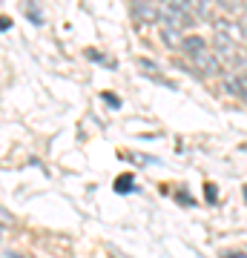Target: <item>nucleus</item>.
<instances>
[{"label": "nucleus", "mask_w": 247, "mask_h": 258, "mask_svg": "<svg viewBox=\"0 0 247 258\" xmlns=\"http://www.w3.org/2000/svg\"><path fill=\"white\" fill-rule=\"evenodd\" d=\"M213 29H216V37H224L230 43H241L244 40V26L236 23L233 18H213Z\"/></svg>", "instance_id": "nucleus-1"}, {"label": "nucleus", "mask_w": 247, "mask_h": 258, "mask_svg": "<svg viewBox=\"0 0 247 258\" xmlns=\"http://www.w3.org/2000/svg\"><path fill=\"white\" fill-rule=\"evenodd\" d=\"M161 20H164V26H173V29H178V32H184V29L192 23L190 12H187V9H178V6L167 3V0H164V6H161Z\"/></svg>", "instance_id": "nucleus-2"}, {"label": "nucleus", "mask_w": 247, "mask_h": 258, "mask_svg": "<svg viewBox=\"0 0 247 258\" xmlns=\"http://www.w3.org/2000/svg\"><path fill=\"white\" fill-rule=\"evenodd\" d=\"M192 63L199 66L204 75H219L221 72V57L216 55V52H210V46L207 49H202V52H195V55L190 57Z\"/></svg>", "instance_id": "nucleus-3"}, {"label": "nucleus", "mask_w": 247, "mask_h": 258, "mask_svg": "<svg viewBox=\"0 0 247 258\" xmlns=\"http://www.w3.org/2000/svg\"><path fill=\"white\" fill-rule=\"evenodd\" d=\"M132 12H135V18L141 20V23L161 20V9H158L156 3H150V0H135V3H132Z\"/></svg>", "instance_id": "nucleus-4"}, {"label": "nucleus", "mask_w": 247, "mask_h": 258, "mask_svg": "<svg viewBox=\"0 0 247 258\" xmlns=\"http://www.w3.org/2000/svg\"><path fill=\"white\" fill-rule=\"evenodd\" d=\"M187 12L195 20H210L213 18V0H190L187 3Z\"/></svg>", "instance_id": "nucleus-5"}, {"label": "nucleus", "mask_w": 247, "mask_h": 258, "mask_svg": "<svg viewBox=\"0 0 247 258\" xmlns=\"http://www.w3.org/2000/svg\"><path fill=\"white\" fill-rule=\"evenodd\" d=\"M224 89H227L230 95H236V98H241V101L247 103V72L227 78V86H224Z\"/></svg>", "instance_id": "nucleus-6"}, {"label": "nucleus", "mask_w": 247, "mask_h": 258, "mask_svg": "<svg viewBox=\"0 0 247 258\" xmlns=\"http://www.w3.org/2000/svg\"><path fill=\"white\" fill-rule=\"evenodd\" d=\"M161 43H164L167 49H178L184 43L181 40V32H178V29H173V26H164V23H161Z\"/></svg>", "instance_id": "nucleus-7"}, {"label": "nucleus", "mask_w": 247, "mask_h": 258, "mask_svg": "<svg viewBox=\"0 0 247 258\" xmlns=\"http://www.w3.org/2000/svg\"><path fill=\"white\" fill-rule=\"evenodd\" d=\"M181 49L187 52V57H192L195 52L207 49V40H204L202 35H187V37H184V43H181Z\"/></svg>", "instance_id": "nucleus-8"}, {"label": "nucleus", "mask_w": 247, "mask_h": 258, "mask_svg": "<svg viewBox=\"0 0 247 258\" xmlns=\"http://www.w3.org/2000/svg\"><path fill=\"white\" fill-rule=\"evenodd\" d=\"M132 189H135L132 175H121L118 181H115V192H132Z\"/></svg>", "instance_id": "nucleus-9"}, {"label": "nucleus", "mask_w": 247, "mask_h": 258, "mask_svg": "<svg viewBox=\"0 0 247 258\" xmlns=\"http://www.w3.org/2000/svg\"><path fill=\"white\" fill-rule=\"evenodd\" d=\"M204 195H207V201H210V204H216V201H219V186L207 181V184H204Z\"/></svg>", "instance_id": "nucleus-10"}, {"label": "nucleus", "mask_w": 247, "mask_h": 258, "mask_svg": "<svg viewBox=\"0 0 247 258\" xmlns=\"http://www.w3.org/2000/svg\"><path fill=\"white\" fill-rule=\"evenodd\" d=\"M221 258H247V252H241V249H224Z\"/></svg>", "instance_id": "nucleus-11"}, {"label": "nucleus", "mask_w": 247, "mask_h": 258, "mask_svg": "<svg viewBox=\"0 0 247 258\" xmlns=\"http://www.w3.org/2000/svg\"><path fill=\"white\" fill-rule=\"evenodd\" d=\"M216 3H221V9H227V12H236L238 9L236 0H216Z\"/></svg>", "instance_id": "nucleus-12"}, {"label": "nucleus", "mask_w": 247, "mask_h": 258, "mask_svg": "<svg viewBox=\"0 0 247 258\" xmlns=\"http://www.w3.org/2000/svg\"><path fill=\"white\" fill-rule=\"evenodd\" d=\"M101 98H104V101H107V103H110V106H121V98H115V95H112V92H104Z\"/></svg>", "instance_id": "nucleus-13"}, {"label": "nucleus", "mask_w": 247, "mask_h": 258, "mask_svg": "<svg viewBox=\"0 0 247 258\" xmlns=\"http://www.w3.org/2000/svg\"><path fill=\"white\" fill-rule=\"evenodd\" d=\"M167 3H173V6H178V9H187V3H190V0H167Z\"/></svg>", "instance_id": "nucleus-14"}, {"label": "nucleus", "mask_w": 247, "mask_h": 258, "mask_svg": "<svg viewBox=\"0 0 247 258\" xmlns=\"http://www.w3.org/2000/svg\"><path fill=\"white\" fill-rule=\"evenodd\" d=\"M9 26H12V20H9V18H0V32H6Z\"/></svg>", "instance_id": "nucleus-15"}, {"label": "nucleus", "mask_w": 247, "mask_h": 258, "mask_svg": "<svg viewBox=\"0 0 247 258\" xmlns=\"http://www.w3.org/2000/svg\"><path fill=\"white\" fill-rule=\"evenodd\" d=\"M6 221H12V218H9V212H3V207H0V224H6Z\"/></svg>", "instance_id": "nucleus-16"}, {"label": "nucleus", "mask_w": 247, "mask_h": 258, "mask_svg": "<svg viewBox=\"0 0 247 258\" xmlns=\"http://www.w3.org/2000/svg\"><path fill=\"white\" fill-rule=\"evenodd\" d=\"M244 201H247V184H244Z\"/></svg>", "instance_id": "nucleus-17"}, {"label": "nucleus", "mask_w": 247, "mask_h": 258, "mask_svg": "<svg viewBox=\"0 0 247 258\" xmlns=\"http://www.w3.org/2000/svg\"><path fill=\"white\" fill-rule=\"evenodd\" d=\"M0 235H3V230H0Z\"/></svg>", "instance_id": "nucleus-18"}]
</instances>
